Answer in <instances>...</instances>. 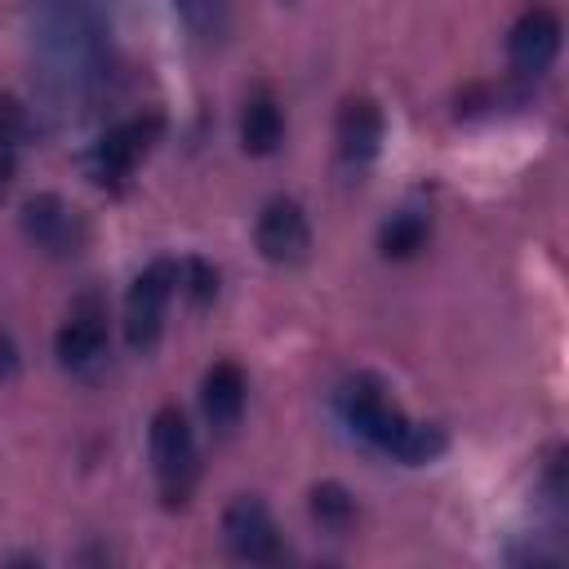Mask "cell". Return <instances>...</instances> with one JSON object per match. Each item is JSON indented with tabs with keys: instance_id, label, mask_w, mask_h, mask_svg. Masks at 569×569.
I'll return each instance as SVG.
<instances>
[{
	"instance_id": "6da1fadb",
	"label": "cell",
	"mask_w": 569,
	"mask_h": 569,
	"mask_svg": "<svg viewBox=\"0 0 569 569\" xmlns=\"http://www.w3.org/2000/svg\"><path fill=\"white\" fill-rule=\"evenodd\" d=\"M151 462H156V480L169 507L187 502L200 476V458H196V436L191 422L178 405H164L151 413Z\"/></svg>"
},
{
	"instance_id": "7a4b0ae2",
	"label": "cell",
	"mask_w": 569,
	"mask_h": 569,
	"mask_svg": "<svg viewBox=\"0 0 569 569\" xmlns=\"http://www.w3.org/2000/svg\"><path fill=\"white\" fill-rule=\"evenodd\" d=\"M173 289H178V262H169V258H156L129 284V293H124V338H129L133 351L156 347Z\"/></svg>"
},
{
	"instance_id": "3957f363",
	"label": "cell",
	"mask_w": 569,
	"mask_h": 569,
	"mask_svg": "<svg viewBox=\"0 0 569 569\" xmlns=\"http://www.w3.org/2000/svg\"><path fill=\"white\" fill-rule=\"evenodd\" d=\"M338 409H342V418L356 427V436H365V440H369L373 449H382V453H396L400 436L409 431V418L387 400L382 382L369 378V373H356V378L338 391Z\"/></svg>"
},
{
	"instance_id": "277c9868",
	"label": "cell",
	"mask_w": 569,
	"mask_h": 569,
	"mask_svg": "<svg viewBox=\"0 0 569 569\" xmlns=\"http://www.w3.org/2000/svg\"><path fill=\"white\" fill-rule=\"evenodd\" d=\"M22 236H27L36 249H44V253L67 258V253H76V249L84 244V218H80V209H76L71 200H62L58 191H36V196H27V204H22Z\"/></svg>"
},
{
	"instance_id": "5b68a950",
	"label": "cell",
	"mask_w": 569,
	"mask_h": 569,
	"mask_svg": "<svg viewBox=\"0 0 569 569\" xmlns=\"http://www.w3.org/2000/svg\"><path fill=\"white\" fill-rule=\"evenodd\" d=\"M222 542H227V551H231L236 560H244V565H267V560H276V556H280V533H276V520H271L267 502L253 498V493L231 498L227 511H222Z\"/></svg>"
},
{
	"instance_id": "8992f818",
	"label": "cell",
	"mask_w": 569,
	"mask_h": 569,
	"mask_svg": "<svg viewBox=\"0 0 569 569\" xmlns=\"http://www.w3.org/2000/svg\"><path fill=\"white\" fill-rule=\"evenodd\" d=\"M53 351H58V365L71 369V373H89L102 365L107 356V307L98 293H84L71 316L62 320L58 338H53Z\"/></svg>"
},
{
	"instance_id": "52a82bcc",
	"label": "cell",
	"mask_w": 569,
	"mask_h": 569,
	"mask_svg": "<svg viewBox=\"0 0 569 569\" xmlns=\"http://www.w3.org/2000/svg\"><path fill=\"white\" fill-rule=\"evenodd\" d=\"M253 240H258V253H262L267 262L293 267V262H302L307 249H311V222H307V213H302L298 200L276 196V200L262 204L258 227H253Z\"/></svg>"
},
{
	"instance_id": "ba28073f",
	"label": "cell",
	"mask_w": 569,
	"mask_h": 569,
	"mask_svg": "<svg viewBox=\"0 0 569 569\" xmlns=\"http://www.w3.org/2000/svg\"><path fill=\"white\" fill-rule=\"evenodd\" d=\"M560 36H565V27H560L556 9H547V4L525 9L511 22V31H507V58H511V67L520 76L547 71L556 62V53H560Z\"/></svg>"
},
{
	"instance_id": "9c48e42d",
	"label": "cell",
	"mask_w": 569,
	"mask_h": 569,
	"mask_svg": "<svg viewBox=\"0 0 569 569\" xmlns=\"http://www.w3.org/2000/svg\"><path fill=\"white\" fill-rule=\"evenodd\" d=\"M151 138H156V120H124V124L107 129L98 138V147H93V160H89L93 178L102 187H124L129 173L138 169V160L147 156Z\"/></svg>"
},
{
	"instance_id": "30bf717a",
	"label": "cell",
	"mask_w": 569,
	"mask_h": 569,
	"mask_svg": "<svg viewBox=\"0 0 569 569\" xmlns=\"http://www.w3.org/2000/svg\"><path fill=\"white\" fill-rule=\"evenodd\" d=\"M382 147V107L373 98H347L338 111V151L347 164H369Z\"/></svg>"
},
{
	"instance_id": "8fae6325",
	"label": "cell",
	"mask_w": 569,
	"mask_h": 569,
	"mask_svg": "<svg viewBox=\"0 0 569 569\" xmlns=\"http://www.w3.org/2000/svg\"><path fill=\"white\" fill-rule=\"evenodd\" d=\"M244 400H249V382H244V369L231 365V360H218L204 382H200V405H204V418L218 427V431H231L244 413Z\"/></svg>"
},
{
	"instance_id": "7c38bea8",
	"label": "cell",
	"mask_w": 569,
	"mask_h": 569,
	"mask_svg": "<svg viewBox=\"0 0 569 569\" xmlns=\"http://www.w3.org/2000/svg\"><path fill=\"white\" fill-rule=\"evenodd\" d=\"M284 142V116L271 93H253L240 111V147L249 156H271Z\"/></svg>"
},
{
	"instance_id": "4fadbf2b",
	"label": "cell",
	"mask_w": 569,
	"mask_h": 569,
	"mask_svg": "<svg viewBox=\"0 0 569 569\" xmlns=\"http://www.w3.org/2000/svg\"><path fill=\"white\" fill-rule=\"evenodd\" d=\"M427 236H431L427 213H418V209H400V213H391V218L382 222V231H378V249H382V258L405 262V258H413L418 249H427Z\"/></svg>"
},
{
	"instance_id": "5bb4252c",
	"label": "cell",
	"mask_w": 569,
	"mask_h": 569,
	"mask_svg": "<svg viewBox=\"0 0 569 569\" xmlns=\"http://www.w3.org/2000/svg\"><path fill=\"white\" fill-rule=\"evenodd\" d=\"M173 9L187 22V31L204 44H218L231 27V4L227 0H173Z\"/></svg>"
},
{
	"instance_id": "9a60e30c",
	"label": "cell",
	"mask_w": 569,
	"mask_h": 569,
	"mask_svg": "<svg viewBox=\"0 0 569 569\" xmlns=\"http://www.w3.org/2000/svg\"><path fill=\"white\" fill-rule=\"evenodd\" d=\"M311 516H316L329 533H347L351 520H356V498H351V489L338 485V480H320V485L311 489Z\"/></svg>"
},
{
	"instance_id": "2e32d148",
	"label": "cell",
	"mask_w": 569,
	"mask_h": 569,
	"mask_svg": "<svg viewBox=\"0 0 569 569\" xmlns=\"http://www.w3.org/2000/svg\"><path fill=\"white\" fill-rule=\"evenodd\" d=\"M445 431L440 427H431V422H409V431L400 436V445H396V453L391 458H400V462H409V467H422V462H436L440 453H445Z\"/></svg>"
},
{
	"instance_id": "e0dca14e",
	"label": "cell",
	"mask_w": 569,
	"mask_h": 569,
	"mask_svg": "<svg viewBox=\"0 0 569 569\" xmlns=\"http://www.w3.org/2000/svg\"><path fill=\"white\" fill-rule=\"evenodd\" d=\"M178 284H182V293H187L196 307H209V302L218 298V271H213V262H204V258H187V262L178 267Z\"/></svg>"
},
{
	"instance_id": "ac0fdd59",
	"label": "cell",
	"mask_w": 569,
	"mask_h": 569,
	"mask_svg": "<svg viewBox=\"0 0 569 569\" xmlns=\"http://www.w3.org/2000/svg\"><path fill=\"white\" fill-rule=\"evenodd\" d=\"M27 138V107L13 93H0V147H13Z\"/></svg>"
},
{
	"instance_id": "d6986e66",
	"label": "cell",
	"mask_w": 569,
	"mask_h": 569,
	"mask_svg": "<svg viewBox=\"0 0 569 569\" xmlns=\"http://www.w3.org/2000/svg\"><path fill=\"white\" fill-rule=\"evenodd\" d=\"M18 373V351H13V338L0 329V382Z\"/></svg>"
},
{
	"instance_id": "ffe728a7",
	"label": "cell",
	"mask_w": 569,
	"mask_h": 569,
	"mask_svg": "<svg viewBox=\"0 0 569 569\" xmlns=\"http://www.w3.org/2000/svg\"><path fill=\"white\" fill-rule=\"evenodd\" d=\"M13 156H18L13 147H0V191L13 182Z\"/></svg>"
}]
</instances>
